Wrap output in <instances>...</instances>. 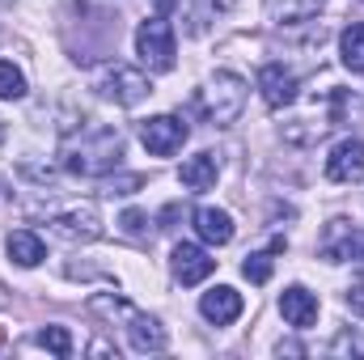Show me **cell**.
<instances>
[{
  "mask_svg": "<svg viewBox=\"0 0 364 360\" xmlns=\"http://www.w3.org/2000/svg\"><path fill=\"white\" fill-rule=\"evenodd\" d=\"M331 352H364V339H356V335H339V339L331 344Z\"/></svg>",
  "mask_w": 364,
  "mask_h": 360,
  "instance_id": "cb8c5ba5",
  "label": "cell"
},
{
  "mask_svg": "<svg viewBox=\"0 0 364 360\" xmlns=\"http://www.w3.org/2000/svg\"><path fill=\"white\" fill-rule=\"evenodd\" d=\"M348 305H352L356 314H364V280L356 284V288H352V292H348Z\"/></svg>",
  "mask_w": 364,
  "mask_h": 360,
  "instance_id": "484cf974",
  "label": "cell"
},
{
  "mask_svg": "<svg viewBox=\"0 0 364 360\" xmlns=\"http://www.w3.org/2000/svg\"><path fill=\"white\" fill-rule=\"evenodd\" d=\"M339 51H343V64L352 73H364V21H352L339 34Z\"/></svg>",
  "mask_w": 364,
  "mask_h": 360,
  "instance_id": "e0dca14e",
  "label": "cell"
},
{
  "mask_svg": "<svg viewBox=\"0 0 364 360\" xmlns=\"http://www.w3.org/2000/svg\"><path fill=\"white\" fill-rule=\"evenodd\" d=\"M195 233H199L208 246H229V242H233V221H229V212H220V208H199V212H195Z\"/></svg>",
  "mask_w": 364,
  "mask_h": 360,
  "instance_id": "7c38bea8",
  "label": "cell"
},
{
  "mask_svg": "<svg viewBox=\"0 0 364 360\" xmlns=\"http://www.w3.org/2000/svg\"><path fill=\"white\" fill-rule=\"evenodd\" d=\"M136 51H140V60H144L149 73H170V68H174V51H178L174 26H170L166 17L140 21V30H136Z\"/></svg>",
  "mask_w": 364,
  "mask_h": 360,
  "instance_id": "3957f363",
  "label": "cell"
},
{
  "mask_svg": "<svg viewBox=\"0 0 364 360\" xmlns=\"http://www.w3.org/2000/svg\"><path fill=\"white\" fill-rule=\"evenodd\" d=\"M38 344H43L47 352H55V356H73V335H68L64 327H43V331H38Z\"/></svg>",
  "mask_w": 364,
  "mask_h": 360,
  "instance_id": "ffe728a7",
  "label": "cell"
},
{
  "mask_svg": "<svg viewBox=\"0 0 364 360\" xmlns=\"http://www.w3.org/2000/svg\"><path fill=\"white\" fill-rule=\"evenodd\" d=\"M51 229H55L64 242H93V238L102 233V225H97V208H93V203H68L64 212L51 216Z\"/></svg>",
  "mask_w": 364,
  "mask_h": 360,
  "instance_id": "8992f818",
  "label": "cell"
},
{
  "mask_svg": "<svg viewBox=\"0 0 364 360\" xmlns=\"http://www.w3.org/2000/svg\"><path fill=\"white\" fill-rule=\"evenodd\" d=\"M0 140H4V123H0Z\"/></svg>",
  "mask_w": 364,
  "mask_h": 360,
  "instance_id": "83f0119b",
  "label": "cell"
},
{
  "mask_svg": "<svg viewBox=\"0 0 364 360\" xmlns=\"http://www.w3.org/2000/svg\"><path fill=\"white\" fill-rule=\"evenodd\" d=\"M170 268H174V280H178V284H199V280L212 275L216 259H212L203 246H195V242H178L174 255H170Z\"/></svg>",
  "mask_w": 364,
  "mask_h": 360,
  "instance_id": "52a82bcc",
  "label": "cell"
},
{
  "mask_svg": "<svg viewBox=\"0 0 364 360\" xmlns=\"http://www.w3.org/2000/svg\"><path fill=\"white\" fill-rule=\"evenodd\" d=\"M199 314H203L208 322H216V327H229L233 318H242V292L229 288V284H216L212 292H203Z\"/></svg>",
  "mask_w": 364,
  "mask_h": 360,
  "instance_id": "30bf717a",
  "label": "cell"
},
{
  "mask_svg": "<svg viewBox=\"0 0 364 360\" xmlns=\"http://www.w3.org/2000/svg\"><path fill=\"white\" fill-rule=\"evenodd\" d=\"M93 90L102 93V97H110V102H119V106H136V102H144L153 93V85H149L144 73H136L127 64H106L93 77Z\"/></svg>",
  "mask_w": 364,
  "mask_h": 360,
  "instance_id": "277c9868",
  "label": "cell"
},
{
  "mask_svg": "<svg viewBox=\"0 0 364 360\" xmlns=\"http://www.w3.org/2000/svg\"><path fill=\"white\" fill-rule=\"evenodd\" d=\"M178 179H182L186 191H208V186L216 182V153H199V157L182 162Z\"/></svg>",
  "mask_w": 364,
  "mask_h": 360,
  "instance_id": "5bb4252c",
  "label": "cell"
},
{
  "mask_svg": "<svg viewBox=\"0 0 364 360\" xmlns=\"http://www.w3.org/2000/svg\"><path fill=\"white\" fill-rule=\"evenodd\" d=\"M119 225H123V233H127V238H149V229H144V225H149V221H144V212H123V216H119Z\"/></svg>",
  "mask_w": 364,
  "mask_h": 360,
  "instance_id": "603a6c76",
  "label": "cell"
},
{
  "mask_svg": "<svg viewBox=\"0 0 364 360\" xmlns=\"http://www.w3.org/2000/svg\"><path fill=\"white\" fill-rule=\"evenodd\" d=\"M326 179L331 182H360L364 179V140H343L326 157Z\"/></svg>",
  "mask_w": 364,
  "mask_h": 360,
  "instance_id": "ba28073f",
  "label": "cell"
},
{
  "mask_svg": "<svg viewBox=\"0 0 364 360\" xmlns=\"http://www.w3.org/2000/svg\"><path fill=\"white\" fill-rule=\"evenodd\" d=\"M0 97L4 102H17V97H26V77L9 64V60H0Z\"/></svg>",
  "mask_w": 364,
  "mask_h": 360,
  "instance_id": "d6986e66",
  "label": "cell"
},
{
  "mask_svg": "<svg viewBox=\"0 0 364 360\" xmlns=\"http://www.w3.org/2000/svg\"><path fill=\"white\" fill-rule=\"evenodd\" d=\"M186 123L174 119V115H153V119H144L140 123V140H144V149L153 153V157H170V153H178L182 144H186Z\"/></svg>",
  "mask_w": 364,
  "mask_h": 360,
  "instance_id": "5b68a950",
  "label": "cell"
},
{
  "mask_svg": "<svg viewBox=\"0 0 364 360\" xmlns=\"http://www.w3.org/2000/svg\"><path fill=\"white\" fill-rule=\"evenodd\" d=\"M322 255H326L331 263H339V259L364 263V229H352L343 242H326V246H322Z\"/></svg>",
  "mask_w": 364,
  "mask_h": 360,
  "instance_id": "ac0fdd59",
  "label": "cell"
},
{
  "mask_svg": "<svg viewBox=\"0 0 364 360\" xmlns=\"http://www.w3.org/2000/svg\"><path fill=\"white\" fill-rule=\"evenodd\" d=\"M242 275H246L250 284H267V280H272V250H263V255H246Z\"/></svg>",
  "mask_w": 364,
  "mask_h": 360,
  "instance_id": "7402d4cb",
  "label": "cell"
},
{
  "mask_svg": "<svg viewBox=\"0 0 364 360\" xmlns=\"http://www.w3.org/2000/svg\"><path fill=\"white\" fill-rule=\"evenodd\" d=\"M136 186H144V179H140V174H127V179L110 182V191H114V195H132Z\"/></svg>",
  "mask_w": 364,
  "mask_h": 360,
  "instance_id": "d4e9b609",
  "label": "cell"
},
{
  "mask_svg": "<svg viewBox=\"0 0 364 360\" xmlns=\"http://www.w3.org/2000/svg\"><path fill=\"white\" fill-rule=\"evenodd\" d=\"M123 157V136L114 127H85L81 136L64 140V170L81 179H102L119 166Z\"/></svg>",
  "mask_w": 364,
  "mask_h": 360,
  "instance_id": "6da1fadb",
  "label": "cell"
},
{
  "mask_svg": "<svg viewBox=\"0 0 364 360\" xmlns=\"http://www.w3.org/2000/svg\"><path fill=\"white\" fill-rule=\"evenodd\" d=\"M259 90H263V102H267L272 110H284V106L296 102V77H292L284 64H267V68L259 73Z\"/></svg>",
  "mask_w": 364,
  "mask_h": 360,
  "instance_id": "8fae6325",
  "label": "cell"
},
{
  "mask_svg": "<svg viewBox=\"0 0 364 360\" xmlns=\"http://www.w3.org/2000/svg\"><path fill=\"white\" fill-rule=\"evenodd\" d=\"M279 314H284V322H288V327L309 331V327L318 322V297H314L309 288L292 284V288H284V297H279Z\"/></svg>",
  "mask_w": 364,
  "mask_h": 360,
  "instance_id": "9c48e42d",
  "label": "cell"
},
{
  "mask_svg": "<svg viewBox=\"0 0 364 360\" xmlns=\"http://www.w3.org/2000/svg\"><path fill=\"white\" fill-rule=\"evenodd\" d=\"M132 348H136V352H161V348H166V331H161L153 318L132 314Z\"/></svg>",
  "mask_w": 364,
  "mask_h": 360,
  "instance_id": "9a60e30c",
  "label": "cell"
},
{
  "mask_svg": "<svg viewBox=\"0 0 364 360\" xmlns=\"http://www.w3.org/2000/svg\"><path fill=\"white\" fill-rule=\"evenodd\" d=\"M267 9L279 26H292V21H309L322 9V0H267Z\"/></svg>",
  "mask_w": 364,
  "mask_h": 360,
  "instance_id": "2e32d148",
  "label": "cell"
},
{
  "mask_svg": "<svg viewBox=\"0 0 364 360\" xmlns=\"http://www.w3.org/2000/svg\"><path fill=\"white\" fill-rule=\"evenodd\" d=\"M4 250H9V259H13L17 268H38V263H43V238H38V233H30V229L9 233Z\"/></svg>",
  "mask_w": 364,
  "mask_h": 360,
  "instance_id": "4fadbf2b",
  "label": "cell"
},
{
  "mask_svg": "<svg viewBox=\"0 0 364 360\" xmlns=\"http://www.w3.org/2000/svg\"><path fill=\"white\" fill-rule=\"evenodd\" d=\"M284 352H288V356H305V348H301V344H279V356H284Z\"/></svg>",
  "mask_w": 364,
  "mask_h": 360,
  "instance_id": "4316f807",
  "label": "cell"
},
{
  "mask_svg": "<svg viewBox=\"0 0 364 360\" xmlns=\"http://www.w3.org/2000/svg\"><path fill=\"white\" fill-rule=\"evenodd\" d=\"M233 0H203V9H186V21H191V34H203V26L216 17V13H225Z\"/></svg>",
  "mask_w": 364,
  "mask_h": 360,
  "instance_id": "44dd1931",
  "label": "cell"
},
{
  "mask_svg": "<svg viewBox=\"0 0 364 360\" xmlns=\"http://www.w3.org/2000/svg\"><path fill=\"white\" fill-rule=\"evenodd\" d=\"M195 106L203 110L208 123L225 127V123H233V119L242 115V106H246V81H242L237 73H212L208 90H199Z\"/></svg>",
  "mask_w": 364,
  "mask_h": 360,
  "instance_id": "7a4b0ae2",
  "label": "cell"
}]
</instances>
